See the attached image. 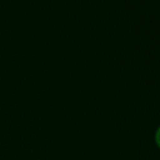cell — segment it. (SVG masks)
I'll return each instance as SVG.
<instances>
[{
    "instance_id": "obj_1",
    "label": "cell",
    "mask_w": 160,
    "mask_h": 160,
    "mask_svg": "<svg viewBox=\"0 0 160 160\" xmlns=\"http://www.w3.org/2000/svg\"><path fill=\"white\" fill-rule=\"evenodd\" d=\"M155 140H156V144H158V146L160 148V128L158 129V131H156V135H155Z\"/></svg>"
}]
</instances>
